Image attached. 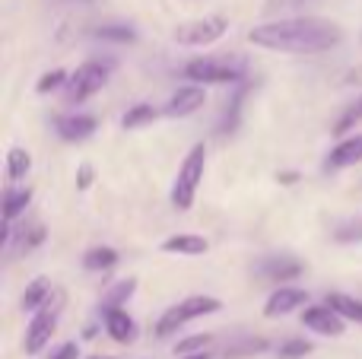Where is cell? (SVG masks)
Instances as JSON below:
<instances>
[{
	"instance_id": "obj_9",
	"label": "cell",
	"mask_w": 362,
	"mask_h": 359,
	"mask_svg": "<svg viewBox=\"0 0 362 359\" xmlns=\"http://www.w3.org/2000/svg\"><path fill=\"white\" fill-rule=\"evenodd\" d=\"M204 105H206V86L191 83V86H178L169 95V102L163 105V114H169V118H187V114L200 112Z\"/></svg>"
},
{
	"instance_id": "obj_15",
	"label": "cell",
	"mask_w": 362,
	"mask_h": 359,
	"mask_svg": "<svg viewBox=\"0 0 362 359\" xmlns=\"http://www.w3.org/2000/svg\"><path fill=\"white\" fill-rule=\"evenodd\" d=\"M206 248H210V242L197 233H175L163 239V252L181 254V258H200V254H206Z\"/></svg>"
},
{
	"instance_id": "obj_30",
	"label": "cell",
	"mask_w": 362,
	"mask_h": 359,
	"mask_svg": "<svg viewBox=\"0 0 362 359\" xmlns=\"http://www.w3.org/2000/svg\"><path fill=\"white\" fill-rule=\"evenodd\" d=\"M95 182V169L89 163H83L80 169H76V191H89Z\"/></svg>"
},
{
	"instance_id": "obj_31",
	"label": "cell",
	"mask_w": 362,
	"mask_h": 359,
	"mask_svg": "<svg viewBox=\"0 0 362 359\" xmlns=\"http://www.w3.org/2000/svg\"><path fill=\"white\" fill-rule=\"evenodd\" d=\"M334 239H337V242H353V239H362V223H346V226H340L337 233H334Z\"/></svg>"
},
{
	"instance_id": "obj_4",
	"label": "cell",
	"mask_w": 362,
	"mask_h": 359,
	"mask_svg": "<svg viewBox=\"0 0 362 359\" xmlns=\"http://www.w3.org/2000/svg\"><path fill=\"white\" fill-rule=\"evenodd\" d=\"M219 309H223V302H219L216 296H187V299H181V302H175L172 309L163 312V318L156 322V337L178 334L185 324L197 322V318H204V315H216Z\"/></svg>"
},
{
	"instance_id": "obj_23",
	"label": "cell",
	"mask_w": 362,
	"mask_h": 359,
	"mask_svg": "<svg viewBox=\"0 0 362 359\" xmlns=\"http://www.w3.org/2000/svg\"><path fill=\"white\" fill-rule=\"evenodd\" d=\"M13 239H16V252L19 254H29V252H35L38 245H42L45 239H48V229L42 226V223H35V226H29V229H19V233H13Z\"/></svg>"
},
{
	"instance_id": "obj_3",
	"label": "cell",
	"mask_w": 362,
	"mask_h": 359,
	"mask_svg": "<svg viewBox=\"0 0 362 359\" xmlns=\"http://www.w3.org/2000/svg\"><path fill=\"white\" fill-rule=\"evenodd\" d=\"M204 172H206V146L204 143H194L187 150V156L181 159L178 165V175L172 182V207L187 213L197 201V191H200V182H204Z\"/></svg>"
},
{
	"instance_id": "obj_5",
	"label": "cell",
	"mask_w": 362,
	"mask_h": 359,
	"mask_svg": "<svg viewBox=\"0 0 362 359\" xmlns=\"http://www.w3.org/2000/svg\"><path fill=\"white\" fill-rule=\"evenodd\" d=\"M229 32V19L223 13H210V16H197L187 19V23H178L172 29V42L181 45V48H210L219 38Z\"/></svg>"
},
{
	"instance_id": "obj_35",
	"label": "cell",
	"mask_w": 362,
	"mask_h": 359,
	"mask_svg": "<svg viewBox=\"0 0 362 359\" xmlns=\"http://www.w3.org/2000/svg\"><path fill=\"white\" fill-rule=\"evenodd\" d=\"M181 359H210V353H206V350H200V353H187V356H181Z\"/></svg>"
},
{
	"instance_id": "obj_28",
	"label": "cell",
	"mask_w": 362,
	"mask_h": 359,
	"mask_svg": "<svg viewBox=\"0 0 362 359\" xmlns=\"http://www.w3.org/2000/svg\"><path fill=\"white\" fill-rule=\"evenodd\" d=\"M312 350H315V347H312V341H302V337H293V341H283L276 353H280V359H302V356L312 353Z\"/></svg>"
},
{
	"instance_id": "obj_8",
	"label": "cell",
	"mask_w": 362,
	"mask_h": 359,
	"mask_svg": "<svg viewBox=\"0 0 362 359\" xmlns=\"http://www.w3.org/2000/svg\"><path fill=\"white\" fill-rule=\"evenodd\" d=\"M299 318L308 331H315V334H321V337H340L346 331V318L340 315V312H334L327 302L325 305H305Z\"/></svg>"
},
{
	"instance_id": "obj_22",
	"label": "cell",
	"mask_w": 362,
	"mask_h": 359,
	"mask_svg": "<svg viewBox=\"0 0 362 359\" xmlns=\"http://www.w3.org/2000/svg\"><path fill=\"white\" fill-rule=\"evenodd\" d=\"M134 293H137V280L134 277L118 280V283H112L105 290V296H102V309H118V305H124Z\"/></svg>"
},
{
	"instance_id": "obj_18",
	"label": "cell",
	"mask_w": 362,
	"mask_h": 359,
	"mask_svg": "<svg viewBox=\"0 0 362 359\" xmlns=\"http://www.w3.org/2000/svg\"><path fill=\"white\" fill-rule=\"evenodd\" d=\"M32 204V188H6L4 194V223H16Z\"/></svg>"
},
{
	"instance_id": "obj_34",
	"label": "cell",
	"mask_w": 362,
	"mask_h": 359,
	"mask_svg": "<svg viewBox=\"0 0 362 359\" xmlns=\"http://www.w3.org/2000/svg\"><path fill=\"white\" fill-rule=\"evenodd\" d=\"M296 178H299L296 172H280V175H276V182H280V184H296Z\"/></svg>"
},
{
	"instance_id": "obj_1",
	"label": "cell",
	"mask_w": 362,
	"mask_h": 359,
	"mask_svg": "<svg viewBox=\"0 0 362 359\" xmlns=\"http://www.w3.org/2000/svg\"><path fill=\"white\" fill-rule=\"evenodd\" d=\"M248 42L280 54H318L344 42V25L327 16H286L270 19L248 32Z\"/></svg>"
},
{
	"instance_id": "obj_25",
	"label": "cell",
	"mask_w": 362,
	"mask_h": 359,
	"mask_svg": "<svg viewBox=\"0 0 362 359\" xmlns=\"http://www.w3.org/2000/svg\"><path fill=\"white\" fill-rule=\"evenodd\" d=\"M67 80H70V73L67 70H61V67H54V70H45L42 73V80L35 83V93H54V89H64L67 86Z\"/></svg>"
},
{
	"instance_id": "obj_13",
	"label": "cell",
	"mask_w": 362,
	"mask_h": 359,
	"mask_svg": "<svg viewBox=\"0 0 362 359\" xmlns=\"http://www.w3.org/2000/svg\"><path fill=\"white\" fill-rule=\"evenodd\" d=\"M362 163V131L353 134V137H344L325 159V169L327 172H340V169H350V165Z\"/></svg>"
},
{
	"instance_id": "obj_16",
	"label": "cell",
	"mask_w": 362,
	"mask_h": 359,
	"mask_svg": "<svg viewBox=\"0 0 362 359\" xmlns=\"http://www.w3.org/2000/svg\"><path fill=\"white\" fill-rule=\"evenodd\" d=\"M51 293H54V286H51L48 277H35L29 286H25L23 299H19V305H23V312H38L45 302L51 299Z\"/></svg>"
},
{
	"instance_id": "obj_20",
	"label": "cell",
	"mask_w": 362,
	"mask_h": 359,
	"mask_svg": "<svg viewBox=\"0 0 362 359\" xmlns=\"http://www.w3.org/2000/svg\"><path fill=\"white\" fill-rule=\"evenodd\" d=\"M327 305H331L334 312H340L346 322L362 324V299L350 296V293H331V296H327Z\"/></svg>"
},
{
	"instance_id": "obj_29",
	"label": "cell",
	"mask_w": 362,
	"mask_h": 359,
	"mask_svg": "<svg viewBox=\"0 0 362 359\" xmlns=\"http://www.w3.org/2000/svg\"><path fill=\"white\" fill-rule=\"evenodd\" d=\"M213 343V334H194V337H185V341L175 343V356H187V353H200Z\"/></svg>"
},
{
	"instance_id": "obj_17",
	"label": "cell",
	"mask_w": 362,
	"mask_h": 359,
	"mask_svg": "<svg viewBox=\"0 0 362 359\" xmlns=\"http://www.w3.org/2000/svg\"><path fill=\"white\" fill-rule=\"evenodd\" d=\"M159 114H163V108L150 105V102H137V105H131L124 112V118H121V127H124V131H140V127L153 124Z\"/></svg>"
},
{
	"instance_id": "obj_7",
	"label": "cell",
	"mask_w": 362,
	"mask_h": 359,
	"mask_svg": "<svg viewBox=\"0 0 362 359\" xmlns=\"http://www.w3.org/2000/svg\"><path fill=\"white\" fill-rule=\"evenodd\" d=\"M108 70H112V64H102V61L80 64V67L70 73L67 86H64V102H67V105H80V102L93 99L108 83Z\"/></svg>"
},
{
	"instance_id": "obj_12",
	"label": "cell",
	"mask_w": 362,
	"mask_h": 359,
	"mask_svg": "<svg viewBox=\"0 0 362 359\" xmlns=\"http://www.w3.org/2000/svg\"><path fill=\"white\" fill-rule=\"evenodd\" d=\"M302 271H305L302 261L289 258V254H270V258H261V264H257V273L270 283H289V280L302 277Z\"/></svg>"
},
{
	"instance_id": "obj_36",
	"label": "cell",
	"mask_w": 362,
	"mask_h": 359,
	"mask_svg": "<svg viewBox=\"0 0 362 359\" xmlns=\"http://www.w3.org/2000/svg\"><path fill=\"white\" fill-rule=\"evenodd\" d=\"M89 359H112V356H89Z\"/></svg>"
},
{
	"instance_id": "obj_27",
	"label": "cell",
	"mask_w": 362,
	"mask_h": 359,
	"mask_svg": "<svg viewBox=\"0 0 362 359\" xmlns=\"http://www.w3.org/2000/svg\"><path fill=\"white\" fill-rule=\"evenodd\" d=\"M242 102H245V86L238 89V95L229 102L232 108H226V112H223V124H219V134H232V131H235L238 114H242Z\"/></svg>"
},
{
	"instance_id": "obj_11",
	"label": "cell",
	"mask_w": 362,
	"mask_h": 359,
	"mask_svg": "<svg viewBox=\"0 0 362 359\" xmlns=\"http://www.w3.org/2000/svg\"><path fill=\"white\" fill-rule=\"evenodd\" d=\"M308 305V293L299 286H280V290L270 293V299L264 302V318H283L296 309H305Z\"/></svg>"
},
{
	"instance_id": "obj_21",
	"label": "cell",
	"mask_w": 362,
	"mask_h": 359,
	"mask_svg": "<svg viewBox=\"0 0 362 359\" xmlns=\"http://www.w3.org/2000/svg\"><path fill=\"white\" fill-rule=\"evenodd\" d=\"M115 264H118V252L108 245H95L83 254V267L86 271H112Z\"/></svg>"
},
{
	"instance_id": "obj_19",
	"label": "cell",
	"mask_w": 362,
	"mask_h": 359,
	"mask_svg": "<svg viewBox=\"0 0 362 359\" xmlns=\"http://www.w3.org/2000/svg\"><path fill=\"white\" fill-rule=\"evenodd\" d=\"M32 172V153L23 150V146H10L6 150V178L10 182H23Z\"/></svg>"
},
{
	"instance_id": "obj_26",
	"label": "cell",
	"mask_w": 362,
	"mask_h": 359,
	"mask_svg": "<svg viewBox=\"0 0 362 359\" xmlns=\"http://www.w3.org/2000/svg\"><path fill=\"white\" fill-rule=\"evenodd\" d=\"M359 124H362V95L346 108L344 114H340V121L334 124V134H350L353 127H359Z\"/></svg>"
},
{
	"instance_id": "obj_33",
	"label": "cell",
	"mask_w": 362,
	"mask_h": 359,
	"mask_svg": "<svg viewBox=\"0 0 362 359\" xmlns=\"http://www.w3.org/2000/svg\"><path fill=\"white\" fill-rule=\"evenodd\" d=\"M51 359H80V343H64Z\"/></svg>"
},
{
	"instance_id": "obj_10",
	"label": "cell",
	"mask_w": 362,
	"mask_h": 359,
	"mask_svg": "<svg viewBox=\"0 0 362 359\" xmlns=\"http://www.w3.org/2000/svg\"><path fill=\"white\" fill-rule=\"evenodd\" d=\"M54 131H57V137L67 140V143H83V140H89L99 131V121H95V114L67 112V114H57L54 118Z\"/></svg>"
},
{
	"instance_id": "obj_24",
	"label": "cell",
	"mask_w": 362,
	"mask_h": 359,
	"mask_svg": "<svg viewBox=\"0 0 362 359\" xmlns=\"http://www.w3.org/2000/svg\"><path fill=\"white\" fill-rule=\"evenodd\" d=\"M93 35H95V38H102V42H118V45H131V42H137V32H134L131 25H121V23L99 25V29H95Z\"/></svg>"
},
{
	"instance_id": "obj_6",
	"label": "cell",
	"mask_w": 362,
	"mask_h": 359,
	"mask_svg": "<svg viewBox=\"0 0 362 359\" xmlns=\"http://www.w3.org/2000/svg\"><path fill=\"white\" fill-rule=\"evenodd\" d=\"M61 312H64V293L61 290H54L42 309L32 312V322H29V328H25V341H23V347H25L29 356L42 353V350L48 347V341L57 331V318H61Z\"/></svg>"
},
{
	"instance_id": "obj_32",
	"label": "cell",
	"mask_w": 362,
	"mask_h": 359,
	"mask_svg": "<svg viewBox=\"0 0 362 359\" xmlns=\"http://www.w3.org/2000/svg\"><path fill=\"white\" fill-rule=\"evenodd\" d=\"M261 350H267V341H245V343H238L235 350H229V356H242V353H261Z\"/></svg>"
},
{
	"instance_id": "obj_14",
	"label": "cell",
	"mask_w": 362,
	"mask_h": 359,
	"mask_svg": "<svg viewBox=\"0 0 362 359\" xmlns=\"http://www.w3.org/2000/svg\"><path fill=\"white\" fill-rule=\"evenodd\" d=\"M102 318H105V334L112 337L115 343L137 341V322L124 312V305H118V309H102Z\"/></svg>"
},
{
	"instance_id": "obj_2",
	"label": "cell",
	"mask_w": 362,
	"mask_h": 359,
	"mask_svg": "<svg viewBox=\"0 0 362 359\" xmlns=\"http://www.w3.org/2000/svg\"><path fill=\"white\" fill-rule=\"evenodd\" d=\"M185 76L200 86H238L248 76V61L238 54H210L197 57L185 67Z\"/></svg>"
}]
</instances>
